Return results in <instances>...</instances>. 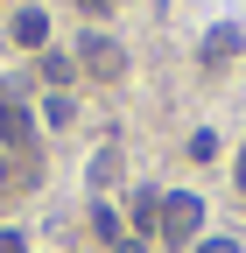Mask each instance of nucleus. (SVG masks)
<instances>
[{"mask_svg":"<svg viewBox=\"0 0 246 253\" xmlns=\"http://www.w3.org/2000/svg\"><path fill=\"white\" fill-rule=\"evenodd\" d=\"M197 218H204V197H190V190H176V197H162V239H190L197 232Z\"/></svg>","mask_w":246,"mask_h":253,"instance_id":"1","label":"nucleus"},{"mask_svg":"<svg viewBox=\"0 0 246 253\" xmlns=\"http://www.w3.org/2000/svg\"><path fill=\"white\" fill-rule=\"evenodd\" d=\"M78 56H84V71H91V78H106V84L127 71V56H120V42H113V36H84V49H78Z\"/></svg>","mask_w":246,"mask_h":253,"instance_id":"2","label":"nucleus"},{"mask_svg":"<svg viewBox=\"0 0 246 253\" xmlns=\"http://www.w3.org/2000/svg\"><path fill=\"white\" fill-rule=\"evenodd\" d=\"M7 36H14L21 49H42V42H49V14H42V7H21V14H14V28H7Z\"/></svg>","mask_w":246,"mask_h":253,"instance_id":"3","label":"nucleus"},{"mask_svg":"<svg viewBox=\"0 0 246 253\" xmlns=\"http://www.w3.org/2000/svg\"><path fill=\"white\" fill-rule=\"evenodd\" d=\"M0 253H28V239L21 232H0Z\"/></svg>","mask_w":246,"mask_h":253,"instance_id":"4","label":"nucleus"},{"mask_svg":"<svg viewBox=\"0 0 246 253\" xmlns=\"http://www.w3.org/2000/svg\"><path fill=\"white\" fill-rule=\"evenodd\" d=\"M197 253H239V246H232V239H204Z\"/></svg>","mask_w":246,"mask_h":253,"instance_id":"5","label":"nucleus"},{"mask_svg":"<svg viewBox=\"0 0 246 253\" xmlns=\"http://www.w3.org/2000/svg\"><path fill=\"white\" fill-rule=\"evenodd\" d=\"M239 190H246V162H239Z\"/></svg>","mask_w":246,"mask_h":253,"instance_id":"6","label":"nucleus"},{"mask_svg":"<svg viewBox=\"0 0 246 253\" xmlns=\"http://www.w3.org/2000/svg\"><path fill=\"white\" fill-rule=\"evenodd\" d=\"M120 253H141V246H120Z\"/></svg>","mask_w":246,"mask_h":253,"instance_id":"7","label":"nucleus"}]
</instances>
